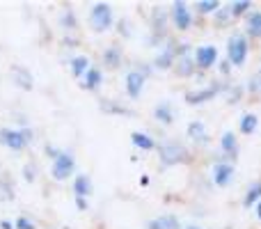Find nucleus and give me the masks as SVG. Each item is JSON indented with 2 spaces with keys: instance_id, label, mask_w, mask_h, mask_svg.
<instances>
[{
  "instance_id": "2",
  "label": "nucleus",
  "mask_w": 261,
  "mask_h": 229,
  "mask_svg": "<svg viewBox=\"0 0 261 229\" xmlns=\"http://www.w3.org/2000/svg\"><path fill=\"white\" fill-rule=\"evenodd\" d=\"M248 55H250V39L243 32H234L227 39V62L231 67H243L248 62Z\"/></svg>"
},
{
  "instance_id": "35",
  "label": "nucleus",
  "mask_w": 261,
  "mask_h": 229,
  "mask_svg": "<svg viewBox=\"0 0 261 229\" xmlns=\"http://www.w3.org/2000/svg\"><path fill=\"white\" fill-rule=\"evenodd\" d=\"M117 26H119V32H122L124 37H130V30H128V21H126V18H122Z\"/></svg>"
},
{
  "instance_id": "20",
  "label": "nucleus",
  "mask_w": 261,
  "mask_h": 229,
  "mask_svg": "<svg viewBox=\"0 0 261 229\" xmlns=\"http://www.w3.org/2000/svg\"><path fill=\"white\" fill-rule=\"evenodd\" d=\"M130 142L138 149H142V151H153V149H158L156 140H153L151 135L142 133V131H133V133H130Z\"/></svg>"
},
{
  "instance_id": "26",
  "label": "nucleus",
  "mask_w": 261,
  "mask_h": 229,
  "mask_svg": "<svg viewBox=\"0 0 261 229\" xmlns=\"http://www.w3.org/2000/svg\"><path fill=\"white\" fill-rule=\"evenodd\" d=\"M239 129H241V133H243V135H252L254 131L259 129V119H257V115L245 113L243 117H241V121H239Z\"/></svg>"
},
{
  "instance_id": "16",
  "label": "nucleus",
  "mask_w": 261,
  "mask_h": 229,
  "mask_svg": "<svg viewBox=\"0 0 261 229\" xmlns=\"http://www.w3.org/2000/svg\"><path fill=\"white\" fill-rule=\"evenodd\" d=\"M12 76H14V83H16L21 90L30 92L32 87H35V78H32V73L28 71L25 67H18V64H14V67H12Z\"/></svg>"
},
{
  "instance_id": "41",
  "label": "nucleus",
  "mask_w": 261,
  "mask_h": 229,
  "mask_svg": "<svg viewBox=\"0 0 261 229\" xmlns=\"http://www.w3.org/2000/svg\"><path fill=\"white\" fill-rule=\"evenodd\" d=\"M186 229H202V227H197V225H188Z\"/></svg>"
},
{
  "instance_id": "34",
  "label": "nucleus",
  "mask_w": 261,
  "mask_h": 229,
  "mask_svg": "<svg viewBox=\"0 0 261 229\" xmlns=\"http://www.w3.org/2000/svg\"><path fill=\"white\" fill-rule=\"evenodd\" d=\"M23 174H25V181H35V165H25L23 167Z\"/></svg>"
},
{
  "instance_id": "11",
  "label": "nucleus",
  "mask_w": 261,
  "mask_h": 229,
  "mask_svg": "<svg viewBox=\"0 0 261 229\" xmlns=\"http://www.w3.org/2000/svg\"><path fill=\"white\" fill-rule=\"evenodd\" d=\"M0 144L12 149V151H21L23 147H28L21 131H16V129H0Z\"/></svg>"
},
{
  "instance_id": "33",
  "label": "nucleus",
  "mask_w": 261,
  "mask_h": 229,
  "mask_svg": "<svg viewBox=\"0 0 261 229\" xmlns=\"http://www.w3.org/2000/svg\"><path fill=\"white\" fill-rule=\"evenodd\" d=\"M229 92H231V96H229V101H227V104H239L241 94H243V87H234V90L229 87Z\"/></svg>"
},
{
  "instance_id": "21",
  "label": "nucleus",
  "mask_w": 261,
  "mask_h": 229,
  "mask_svg": "<svg viewBox=\"0 0 261 229\" xmlns=\"http://www.w3.org/2000/svg\"><path fill=\"white\" fill-rule=\"evenodd\" d=\"M101 83H103V71H101L99 67H90V71L85 73V78H83V87L90 92L99 90Z\"/></svg>"
},
{
  "instance_id": "39",
  "label": "nucleus",
  "mask_w": 261,
  "mask_h": 229,
  "mask_svg": "<svg viewBox=\"0 0 261 229\" xmlns=\"http://www.w3.org/2000/svg\"><path fill=\"white\" fill-rule=\"evenodd\" d=\"M0 229H14V225L9 220H0Z\"/></svg>"
},
{
  "instance_id": "10",
  "label": "nucleus",
  "mask_w": 261,
  "mask_h": 229,
  "mask_svg": "<svg viewBox=\"0 0 261 229\" xmlns=\"http://www.w3.org/2000/svg\"><path fill=\"white\" fill-rule=\"evenodd\" d=\"M144 83H147V78H144L140 71L130 69V71L126 73V81H124L128 99H140V94H142V90H144Z\"/></svg>"
},
{
  "instance_id": "40",
  "label": "nucleus",
  "mask_w": 261,
  "mask_h": 229,
  "mask_svg": "<svg viewBox=\"0 0 261 229\" xmlns=\"http://www.w3.org/2000/svg\"><path fill=\"white\" fill-rule=\"evenodd\" d=\"M254 209H257V211H254V213H257V218L261 220V202H259V204H257V207H254Z\"/></svg>"
},
{
  "instance_id": "18",
  "label": "nucleus",
  "mask_w": 261,
  "mask_h": 229,
  "mask_svg": "<svg viewBox=\"0 0 261 229\" xmlns=\"http://www.w3.org/2000/svg\"><path fill=\"white\" fill-rule=\"evenodd\" d=\"M153 119H158L163 126L174 124V110H172L170 101H161V104L153 108Z\"/></svg>"
},
{
  "instance_id": "31",
  "label": "nucleus",
  "mask_w": 261,
  "mask_h": 229,
  "mask_svg": "<svg viewBox=\"0 0 261 229\" xmlns=\"http://www.w3.org/2000/svg\"><path fill=\"white\" fill-rule=\"evenodd\" d=\"M101 108H103L106 113H119V115H130V110H128V108H122V106H113V104H108V101H103V104H101Z\"/></svg>"
},
{
  "instance_id": "7",
  "label": "nucleus",
  "mask_w": 261,
  "mask_h": 229,
  "mask_svg": "<svg viewBox=\"0 0 261 229\" xmlns=\"http://www.w3.org/2000/svg\"><path fill=\"white\" fill-rule=\"evenodd\" d=\"M211 179L218 188H227V186L234 184L236 179V167L234 163H227V161H218L211 170Z\"/></svg>"
},
{
  "instance_id": "17",
  "label": "nucleus",
  "mask_w": 261,
  "mask_h": 229,
  "mask_svg": "<svg viewBox=\"0 0 261 229\" xmlns=\"http://www.w3.org/2000/svg\"><path fill=\"white\" fill-rule=\"evenodd\" d=\"M73 193H76V197H90L92 193H94V186H92V179L87 174H76L73 176Z\"/></svg>"
},
{
  "instance_id": "1",
  "label": "nucleus",
  "mask_w": 261,
  "mask_h": 229,
  "mask_svg": "<svg viewBox=\"0 0 261 229\" xmlns=\"http://www.w3.org/2000/svg\"><path fill=\"white\" fill-rule=\"evenodd\" d=\"M158 158L165 167L179 165V163H190V151L179 140H165L158 144Z\"/></svg>"
},
{
  "instance_id": "5",
  "label": "nucleus",
  "mask_w": 261,
  "mask_h": 229,
  "mask_svg": "<svg viewBox=\"0 0 261 229\" xmlns=\"http://www.w3.org/2000/svg\"><path fill=\"white\" fill-rule=\"evenodd\" d=\"M50 174L55 181H67L69 176L76 174V161L69 151H60L53 158V165H50Z\"/></svg>"
},
{
  "instance_id": "36",
  "label": "nucleus",
  "mask_w": 261,
  "mask_h": 229,
  "mask_svg": "<svg viewBox=\"0 0 261 229\" xmlns=\"http://www.w3.org/2000/svg\"><path fill=\"white\" fill-rule=\"evenodd\" d=\"M21 135H23V140H25V144H32V138H35V135H32L30 129H21Z\"/></svg>"
},
{
  "instance_id": "9",
  "label": "nucleus",
  "mask_w": 261,
  "mask_h": 229,
  "mask_svg": "<svg viewBox=\"0 0 261 229\" xmlns=\"http://www.w3.org/2000/svg\"><path fill=\"white\" fill-rule=\"evenodd\" d=\"M170 21L174 23V28L179 32H186V30H190V26H193V12H190V7L186 3H172Z\"/></svg>"
},
{
  "instance_id": "30",
  "label": "nucleus",
  "mask_w": 261,
  "mask_h": 229,
  "mask_svg": "<svg viewBox=\"0 0 261 229\" xmlns=\"http://www.w3.org/2000/svg\"><path fill=\"white\" fill-rule=\"evenodd\" d=\"M60 23H62V28H67V30H73V28H76V16H73L71 9H67V12L62 14Z\"/></svg>"
},
{
  "instance_id": "3",
  "label": "nucleus",
  "mask_w": 261,
  "mask_h": 229,
  "mask_svg": "<svg viewBox=\"0 0 261 229\" xmlns=\"http://www.w3.org/2000/svg\"><path fill=\"white\" fill-rule=\"evenodd\" d=\"M115 23V14L113 7L108 3H96L94 7L90 9V26L94 32H106L110 30Z\"/></svg>"
},
{
  "instance_id": "12",
  "label": "nucleus",
  "mask_w": 261,
  "mask_h": 229,
  "mask_svg": "<svg viewBox=\"0 0 261 229\" xmlns=\"http://www.w3.org/2000/svg\"><path fill=\"white\" fill-rule=\"evenodd\" d=\"M220 149H222V154H225L227 163H231V161L236 163V156H239V138H236L234 131H225V133H222Z\"/></svg>"
},
{
  "instance_id": "32",
  "label": "nucleus",
  "mask_w": 261,
  "mask_h": 229,
  "mask_svg": "<svg viewBox=\"0 0 261 229\" xmlns=\"http://www.w3.org/2000/svg\"><path fill=\"white\" fill-rule=\"evenodd\" d=\"M14 227H16V229H37V227H35V222H32L30 218H25V216L16 218V222H14Z\"/></svg>"
},
{
  "instance_id": "8",
  "label": "nucleus",
  "mask_w": 261,
  "mask_h": 229,
  "mask_svg": "<svg viewBox=\"0 0 261 229\" xmlns=\"http://www.w3.org/2000/svg\"><path fill=\"white\" fill-rule=\"evenodd\" d=\"M193 60H195V67L202 69V71H208L218 64V48L211 44H204V46H197L193 50Z\"/></svg>"
},
{
  "instance_id": "4",
  "label": "nucleus",
  "mask_w": 261,
  "mask_h": 229,
  "mask_svg": "<svg viewBox=\"0 0 261 229\" xmlns=\"http://www.w3.org/2000/svg\"><path fill=\"white\" fill-rule=\"evenodd\" d=\"M227 87H229L227 83L216 81V83H211L208 87H202V90L186 92V104H188V106H202V104H206V101L216 99L220 92H227Z\"/></svg>"
},
{
  "instance_id": "24",
  "label": "nucleus",
  "mask_w": 261,
  "mask_h": 229,
  "mask_svg": "<svg viewBox=\"0 0 261 229\" xmlns=\"http://www.w3.org/2000/svg\"><path fill=\"white\" fill-rule=\"evenodd\" d=\"M90 58H85V55H76V58L71 60V73L73 78H85V73L90 71Z\"/></svg>"
},
{
  "instance_id": "6",
  "label": "nucleus",
  "mask_w": 261,
  "mask_h": 229,
  "mask_svg": "<svg viewBox=\"0 0 261 229\" xmlns=\"http://www.w3.org/2000/svg\"><path fill=\"white\" fill-rule=\"evenodd\" d=\"M176 48H179V44H176V41H172V39H167L165 44L161 46L158 55L153 58V69H161V71H167V69H174L176 58H179Z\"/></svg>"
},
{
  "instance_id": "19",
  "label": "nucleus",
  "mask_w": 261,
  "mask_h": 229,
  "mask_svg": "<svg viewBox=\"0 0 261 229\" xmlns=\"http://www.w3.org/2000/svg\"><path fill=\"white\" fill-rule=\"evenodd\" d=\"M122 60H124V53L119 46H108L103 50V64L106 69H119L122 67Z\"/></svg>"
},
{
  "instance_id": "37",
  "label": "nucleus",
  "mask_w": 261,
  "mask_h": 229,
  "mask_svg": "<svg viewBox=\"0 0 261 229\" xmlns=\"http://www.w3.org/2000/svg\"><path fill=\"white\" fill-rule=\"evenodd\" d=\"M76 207H78V211H87V199L85 197H76Z\"/></svg>"
},
{
  "instance_id": "13",
  "label": "nucleus",
  "mask_w": 261,
  "mask_h": 229,
  "mask_svg": "<svg viewBox=\"0 0 261 229\" xmlns=\"http://www.w3.org/2000/svg\"><path fill=\"white\" fill-rule=\"evenodd\" d=\"M186 133H188V138L193 140V142L197 144H208L211 140H208V133H206V124H204L202 119H195L188 124V129H186Z\"/></svg>"
},
{
  "instance_id": "14",
  "label": "nucleus",
  "mask_w": 261,
  "mask_h": 229,
  "mask_svg": "<svg viewBox=\"0 0 261 229\" xmlns=\"http://www.w3.org/2000/svg\"><path fill=\"white\" fill-rule=\"evenodd\" d=\"M248 39H261V12L254 9L245 16V32H243Z\"/></svg>"
},
{
  "instance_id": "15",
  "label": "nucleus",
  "mask_w": 261,
  "mask_h": 229,
  "mask_svg": "<svg viewBox=\"0 0 261 229\" xmlns=\"http://www.w3.org/2000/svg\"><path fill=\"white\" fill-rule=\"evenodd\" d=\"M174 71H176V76H181V78H190V76H193V73L197 71L195 60H193V53L179 55V58H176V64H174Z\"/></svg>"
},
{
  "instance_id": "25",
  "label": "nucleus",
  "mask_w": 261,
  "mask_h": 229,
  "mask_svg": "<svg viewBox=\"0 0 261 229\" xmlns=\"http://www.w3.org/2000/svg\"><path fill=\"white\" fill-rule=\"evenodd\" d=\"M259 202H261V181H254V184L248 188L245 197H243V207L252 209V207H257Z\"/></svg>"
},
{
  "instance_id": "28",
  "label": "nucleus",
  "mask_w": 261,
  "mask_h": 229,
  "mask_svg": "<svg viewBox=\"0 0 261 229\" xmlns=\"http://www.w3.org/2000/svg\"><path fill=\"white\" fill-rule=\"evenodd\" d=\"M231 21H234V18H231V14H229V7H220V9L216 12V26H218V28L229 26Z\"/></svg>"
},
{
  "instance_id": "27",
  "label": "nucleus",
  "mask_w": 261,
  "mask_h": 229,
  "mask_svg": "<svg viewBox=\"0 0 261 229\" xmlns=\"http://www.w3.org/2000/svg\"><path fill=\"white\" fill-rule=\"evenodd\" d=\"M195 9L206 16V14H216L218 9H220V3H218V0H197V3H195Z\"/></svg>"
},
{
  "instance_id": "22",
  "label": "nucleus",
  "mask_w": 261,
  "mask_h": 229,
  "mask_svg": "<svg viewBox=\"0 0 261 229\" xmlns=\"http://www.w3.org/2000/svg\"><path fill=\"white\" fill-rule=\"evenodd\" d=\"M147 229H181V222L176 216L167 213V216H161V218H156V220H151L147 225Z\"/></svg>"
},
{
  "instance_id": "38",
  "label": "nucleus",
  "mask_w": 261,
  "mask_h": 229,
  "mask_svg": "<svg viewBox=\"0 0 261 229\" xmlns=\"http://www.w3.org/2000/svg\"><path fill=\"white\" fill-rule=\"evenodd\" d=\"M229 71H231V64L227 62V60H225V62H220V73H222V76H227Z\"/></svg>"
},
{
  "instance_id": "23",
  "label": "nucleus",
  "mask_w": 261,
  "mask_h": 229,
  "mask_svg": "<svg viewBox=\"0 0 261 229\" xmlns=\"http://www.w3.org/2000/svg\"><path fill=\"white\" fill-rule=\"evenodd\" d=\"M227 7H229V14L234 21L241 16H248V14L252 12V3H250V0H234V3H229Z\"/></svg>"
},
{
  "instance_id": "29",
  "label": "nucleus",
  "mask_w": 261,
  "mask_h": 229,
  "mask_svg": "<svg viewBox=\"0 0 261 229\" xmlns=\"http://www.w3.org/2000/svg\"><path fill=\"white\" fill-rule=\"evenodd\" d=\"M245 92H248V94H261V69L248 81V85H245Z\"/></svg>"
}]
</instances>
